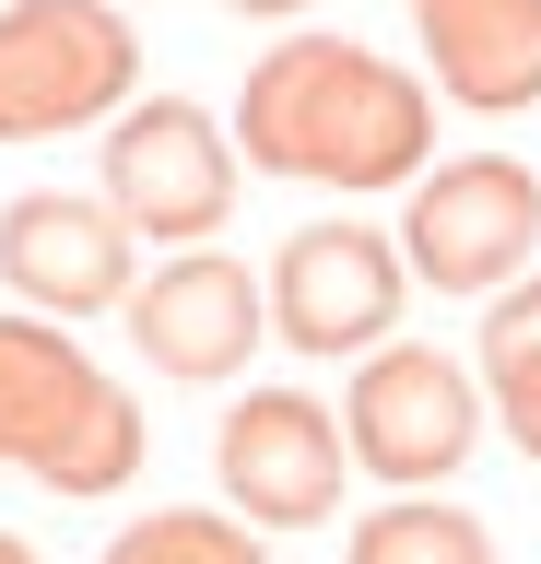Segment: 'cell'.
<instances>
[{
    "mask_svg": "<svg viewBox=\"0 0 541 564\" xmlns=\"http://www.w3.org/2000/svg\"><path fill=\"white\" fill-rule=\"evenodd\" d=\"M236 141L271 176H318V188H412L435 141V106L400 83L354 35H283L236 95Z\"/></svg>",
    "mask_w": 541,
    "mask_h": 564,
    "instance_id": "obj_1",
    "label": "cell"
},
{
    "mask_svg": "<svg viewBox=\"0 0 541 564\" xmlns=\"http://www.w3.org/2000/svg\"><path fill=\"white\" fill-rule=\"evenodd\" d=\"M0 470H36L47 494H118L142 470L130 388H107L47 317H0Z\"/></svg>",
    "mask_w": 541,
    "mask_h": 564,
    "instance_id": "obj_2",
    "label": "cell"
},
{
    "mask_svg": "<svg viewBox=\"0 0 541 564\" xmlns=\"http://www.w3.org/2000/svg\"><path fill=\"white\" fill-rule=\"evenodd\" d=\"M142 83V47L107 0H0V141L95 130Z\"/></svg>",
    "mask_w": 541,
    "mask_h": 564,
    "instance_id": "obj_3",
    "label": "cell"
},
{
    "mask_svg": "<svg viewBox=\"0 0 541 564\" xmlns=\"http://www.w3.org/2000/svg\"><path fill=\"white\" fill-rule=\"evenodd\" d=\"M530 247H541V176L506 153H459V165L412 176L400 200V259L435 294H506Z\"/></svg>",
    "mask_w": 541,
    "mask_h": 564,
    "instance_id": "obj_4",
    "label": "cell"
},
{
    "mask_svg": "<svg viewBox=\"0 0 541 564\" xmlns=\"http://www.w3.org/2000/svg\"><path fill=\"white\" fill-rule=\"evenodd\" d=\"M342 435H354V458L377 482L424 494L435 470H459L470 435H483V377L447 365L435 341H377V365L342 388Z\"/></svg>",
    "mask_w": 541,
    "mask_h": 564,
    "instance_id": "obj_5",
    "label": "cell"
},
{
    "mask_svg": "<svg viewBox=\"0 0 541 564\" xmlns=\"http://www.w3.org/2000/svg\"><path fill=\"white\" fill-rule=\"evenodd\" d=\"M107 212L130 224V236H213L224 212H236V141L201 118V106L153 95L130 106L107 130Z\"/></svg>",
    "mask_w": 541,
    "mask_h": 564,
    "instance_id": "obj_6",
    "label": "cell"
},
{
    "mask_svg": "<svg viewBox=\"0 0 541 564\" xmlns=\"http://www.w3.org/2000/svg\"><path fill=\"white\" fill-rule=\"evenodd\" d=\"M342 447L354 435L306 388H248L224 412V435H213V470H224V494H236L248 529H318L342 506Z\"/></svg>",
    "mask_w": 541,
    "mask_h": 564,
    "instance_id": "obj_7",
    "label": "cell"
},
{
    "mask_svg": "<svg viewBox=\"0 0 541 564\" xmlns=\"http://www.w3.org/2000/svg\"><path fill=\"white\" fill-rule=\"evenodd\" d=\"M412 259H400L377 224H306V236L271 259V329L294 352H377L389 341L400 294H412Z\"/></svg>",
    "mask_w": 541,
    "mask_h": 564,
    "instance_id": "obj_8",
    "label": "cell"
},
{
    "mask_svg": "<svg viewBox=\"0 0 541 564\" xmlns=\"http://www.w3.org/2000/svg\"><path fill=\"white\" fill-rule=\"evenodd\" d=\"M259 329H271L259 282L236 271V259H213V247L165 259V271L130 294V341H142L153 377H177V388H224V377H248Z\"/></svg>",
    "mask_w": 541,
    "mask_h": 564,
    "instance_id": "obj_9",
    "label": "cell"
},
{
    "mask_svg": "<svg viewBox=\"0 0 541 564\" xmlns=\"http://www.w3.org/2000/svg\"><path fill=\"white\" fill-rule=\"evenodd\" d=\"M0 282L24 294V317H95L130 294V224L107 200L36 188V200L0 212Z\"/></svg>",
    "mask_w": 541,
    "mask_h": 564,
    "instance_id": "obj_10",
    "label": "cell"
},
{
    "mask_svg": "<svg viewBox=\"0 0 541 564\" xmlns=\"http://www.w3.org/2000/svg\"><path fill=\"white\" fill-rule=\"evenodd\" d=\"M412 24L435 47V83L483 118L541 95V0H412Z\"/></svg>",
    "mask_w": 541,
    "mask_h": 564,
    "instance_id": "obj_11",
    "label": "cell"
},
{
    "mask_svg": "<svg viewBox=\"0 0 541 564\" xmlns=\"http://www.w3.org/2000/svg\"><path fill=\"white\" fill-rule=\"evenodd\" d=\"M483 388H495L518 458L541 470V282H506L495 306H483Z\"/></svg>",
    "mask_w": 541,
    "mask_h": 564,
    "instance_id": "obj_12",
    "label": "cell"
},
{
    "mask_svg": "<svg viewBox=\"0 0 541 564\" xmlns=\"http://www.w3.org/2000/svg\"><path fill=\"white\" fill-rule=\"evenodd\" d=\"M354 564H495V541H483V518H470V506L400 494V506H377V518L354 529Z\"/></svg>",
    "mask_w": 541,
    "mask_h": 564,
    "instance_id": "obj_13",
    "label": "cell"
},
{
    "mask_svg": "<svg viewBox=\"0 0 541 564\" xmlns=\"http://www.w3.org/2000/svg\"><path fill=\"white\" fill-rule=\"evenodd\" d=\"M107 564H271L248 518H213V506H153L107 541Z\"/></svg>",
    "mask_w": 541,
    "mask_h": 564,
    "instance_id": "obj_14",
    "label": "cell"
},
{
    "mask_svg": "<svg viewBox=\"0 0 541 564\" xmlns=\"http://www.w3.org/2000/svg\"><path fill=\"white\" fill-rule=\"evenodd\" d=\"M236 12H271V24H283V12H306V0H236Z\"/></svg>",
    "mask_w": 541,
    "mask_h": 564,
    "instance_id": "obj_15",
    "label": "cell"
},
{
    "mask_svg": "<svg viewBox=\"0 0 541 564\" xmlns=\"http://www.w3.org/2000/svg\"><path fill=\"white\" fill-rule=\"evenodd\" d=\"M0 564H36V553H24V541H12V529H0Z\"/></svg>",
    "mask_w": 541,
    "mask_h": 564,
    "instance_id": "obj_16",
    "label": "cell"
}]
</instances>
